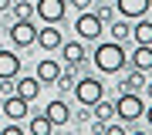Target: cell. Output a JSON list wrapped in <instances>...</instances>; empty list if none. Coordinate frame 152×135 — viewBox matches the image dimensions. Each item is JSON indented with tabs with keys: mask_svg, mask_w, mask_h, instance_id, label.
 <instances>
[{
	"mask_svg": "<svg viewBox=\"0 0 152 135\" xmlns=\"http://www.w3.org/2000/svg\"><path fill=\"white\" fill-rule=\"evenodd\" d=\"M91 61H95V68L102 71V74H118V71L129 64L122 41H105V44H98L95 54H91Z\"/></svg>",
	"mask_w": 152,
	"mask_h": 135,
	"instance_id": "1",
	"label": "cell"
},
{
	"mask_svg": "<svg viewBox=\"0 0 152 135\" xmlns=\"http://www.w3.org/2000/svg\"><path fill=\"white\" fill-rule=\"evenodd\" d=\"M105 95V81L102 78H95V74H85L81 81H75V98L81 101L85 108H91L98 98Z\"/></svg>",
	"mask_w": 152,
	"mask_h": 135,
	"instance_id": "2",
	"label": "cell"
},
{
	"mask_svg": "<svg viewBox=\"0 0 152 135\" xmlns=\"http://www.w3.org/2000/svg\"><path fill=\"white\" fill-rule=\"evenodd\" d=\"M142 108H145V101H142L135 91H118V98H115V115H118L122 122L142 118Z\"/></svg>",
	"mask_w": 152,
	"mask_h": 135,
	"instance_id": "3",
	"label": "cell"
},
{
	"mask_svg": "<svg viewBox=\"0 0 152 135\" xmlns=\"http://www.w3.org/2000/svg\"><path fill=\"white\" fill-rule=\"evenodd\" d=\"M34 37H37V24L31 17H14V24H10V44L14 47H31Z\"/></svg>",
	"mask_w": 152,
	"mask_h": 135,
	"instance_id": "4",
	"label": "cell"
},
{
	"mask_svg": "<svg viewBox=\"0 0 152 135\" xmlns=\"http://www.w3.org/2000/svg\"><path fill=\"white\" fill-rule=\"evenodd\" d=\"M34 14L44 24H61L64 14H68V0H37L34 4Z\"/></svg>",
	"mask_w": 152,
	"mask_h": 135,
	"instance_id": "5",
	"label": "cell"
},
{
	"mask_svg": "<svg viewBox=\"0 0 152 135\" xmlns=\"http://www.w3.org/2000/svg\"><path fill=\"white\" fill-rule=\"evenodd\" d=\"M75 31H78V37H81V41H98V37H102V20H98V14L81 10V14H78V20H75Z\"/></svg>",
	"mask_w": 152,
	"mask_h": 135,
	"instance_id": "6",
	"label": "cell"
},
{
	"mask_svg": "<svg viewBox=\"0 0 152 135\" xmlns=\"http://www.w3.org/2000/svg\"><path fill=\"white\" fill-rule=\"evenodd\" d=\"M152 7V0H115V14L132 20V17H145Z\"/></svg>",
	"mask_w": 152,
	"mask_h": 135,
	"instance_id": "7",
	"label": "cell"
},
{
	"mask_svg": "<svg viewBox=\"0 0 152 135\" xmlns=\"http://www.w3.org/2000/svg\"><path fill=\"white\" fill-rule=\"evenodd\" d=\"M14 95H20L24 101H37V95H41V81H37V74L14 78Z\"/></svg>",
	"mask_w": 152,
	"mask_h": 135,
	"instance_id": "8",
	"label": "cell"
},
{
	"mask_svg": "<svg viewBox=\"0 0 152 135\" xmlns=\"http://www.w3.org/2000/svg\"><path fill=\"white\" fill-rule=\"evenodd\" d=\"M34 44H37V47H44V51H58V47H61V31H58V24H44V27H37Z\"/></svg>",
	"mask_w": 152,
	"mask_h": 135,
	"instance_id": "9",
	"label": "cell"
},
{
	"mask_svg": "<svg viewBox=\"0 0 152 135\" xmlns=\"http://www.w3.org/2000/svg\"><path fill=\"white\" fill-rule=\"evenodd\" d=\"M0 112H4L7 118L20 122L24 115H27V101H24L20 95H4V98H0Z\"/></svg>",
	"mask_w": 152,
	"mask_h": 135,
	"instance_id": "10",
	"label": "cell"
},
{
	"mask_svg": "<svg viewBox=\"0 0 152 135\" xmlns=\"http://www.w3.org/2000/svg\"><path fill=\"white\" fill-rule=\"evenodd\" d=\"M44 115L51 118V125H68V118H71V108H68V101H61V98H54L48 108H44Z\"/></svg>",
	"mask_w": 152,
	"mask_h": 135,
	"instance_id": "11",
	"label": "cell"
},
{
	"mask_svg": "<svg viewBox=\"0 0 152 135\" xmlns=\"http://www.w3.org/2000/svg\"><path fill=\"white\" fill-rule=\"evenodd\" d=\"M20 74V54H10V51H0V81L4 78H17Z\"/></svg>",
	"mask_w": 152,
	"mask_h": 135,
	"instance_id": "12",
	"label": "cell"
},
{
	"mask_svg": "<svg viewBox=\"0 0 152 135\" xmlns=\"http://www.w3.org/2000/svg\"><path fill=\"white\" fill-rule=\"evenodd\" d=\"M132 68H135V71H152V44H139V47H135Z\"/></svg>",
	"mask_w": 152,
	"mask_h": 135,
	"instance_id": "13",
	"label": "cell"
},
{
	"mask_svg": "<svg viewBox=\"0 0 152 135\" xmlns=\"http://www.w3.org/2000/svg\"><path fill=\"white\" fill-rule=\"evenodd\" d=\"M58 74H61V64H58L54 58H44V61H37V81H41V85H44V81H54Z\"/></svg>",
	"mask_w": 152,
	"mask_h": 135,
	"instance_id": "14",
	"label": "cell"
},
{
	"mask_svg": "<svg viewBox=\"0 0 152 135\" xmlns=\"http://www.w3.org/2000/svg\"><path fill=\"white\" fill-rule=\"evenodd\" d=\"M61 47H64V64H85V47L78 41H61Z\"/></svg>",
	"mask_w": 152,
	"mask_h": 135,
	"instance_id": "15",
	"label": "cell"
},
{
	"mask_svg": "<svg viewBox=\"0 0 152 135\" xmlns=\"http://www.w3.org/2000/svg\"><path fill=\"white\" fill-rule=\"evenodd\" d=\"M91 112H95V118L98 122H108V118H115V101H108V98H98V101L91 105Z\"/></svg>",
	"mask_w": 152,
	"mask_h": 135,
	"instance_id": "16",
	"label": "cell"
},
{
	"mask_svg": "<svg viewBox=\"0 0 152 135\" xmlns=\"http://www.w3.org/2000/svg\"><path fill=\"white\" fill-rule=\"evenodd\" d=\"M132 37H135V44H152V20L142 17L139 24H132Z\"/></svg>",
	"mask_w": 152,
	"mask_h": 135,
	"instance_id": "17",
	"label": "cell"
},
{
	"mask_svg": "<svg viewBox=\"0 0 152 135\" xmlns=\"http://www.w3.org/2000/svg\"><path fill=\"white\" fill-rule=\"evenodd\" d=\"M51 132H54V125H51V118L44 112L31 118V135H51Z\"/></svg>",
	"mask_w": 152,
	"mask_h": 135,
	"instance_id": "18",
	"label": "cell"
},
{
	"mask_svg": "<svg viewBox=\"0 0 152 135\" xmlns=\"http://www.w3.org/2000/svg\"><path fill=\"white\" fill-rule=\"evenodd\" d=\"M108 31H112V41H125V37H132V24H125V17H122V20L115 17V20L108 24Z\"/></svg>",
	"mask_w": 152,
	"mask_h": 135,
	"instance_id": "19",
	"label": "cell"
},
{
	"mask_svg": "<svg viewBox=\"0 0 152 135\" xmlns=\"http://www.w3.org/2000/svg\"><path fill=\"white\" fill-rule=\"evenodd\" d=\"M142 85H145V71H132V74H125V81H122V91H139Z\"/></svg>",
	"mask_w": 152,
	"mask_h": 135,
	"instance_id": "20",
	"label": "cell"
},
{
	"mask_svg": "<svg viewBox=\"0 0 152 135\" xmlns=\"http://www.w3.org/2000/svg\"><path fill=\"white\" fill-rule=\"evenodd\" d=\"M10 10H14V17H34V4L31 0H14Z\"/></svg>",
	"mask_w": 152,
	"mask_h": 135,
	"instance_id": "21",
	"label": "cell"
},
{
	"mask_svg": "<svg viewBox=\"0 0 152 135\" xmlns=\"http://www.w3.org/2000/svg\"><path fill=\"white\" fill-rule=\"evenodd\" d=\"M98 20H102V24H112L115 20V17H118V14H115V7H108V0H102V7H98Z\"/></svg>",
	"mask_w": 152,
	"mask_h": 135,
	"instance_id": "22",
	"label": "cell"
},
{
	"mask_svg": "<svg viewBox=\"0 0 152 135\" xmlns=\"http://www.w3.org/2000/svg\"><path fill=\"white\" fill-rule=\"evenodd\" d=\"M71 7H75V10H88V7H91V0H68Z\"/></svg>",
	"mask_w": 152,
	"mask_h": 135,
	"instance_id": "23",
	"label": "cell"
},
{
	"mask_svg": "<svg viewBox=\"0 0 152 135\" xmlns=\"http://www.w3.org/2000/svg\"><path fill=\"white\" fill-rule=\"evenodd\" d=\"M4 135H20V125H17V122H10V125L4 128Z\"/></svg>",
	"mask_w": 152,
	"mask_h": 135,
	"instance_id": "24",
	"label": "cell"
},
{
	"mask_svg": "<svg viewBox=\"0 0 152 135\" xmlns=\"http://www.w3.org/2000/svg\"><path fill=\"white\" fill-rule=\"evenodd\" d=\"M10 4H14V0H0V14H4V10H10Z\"/></svg>",
	"mask_w": 152,
	"mask_h": 135,
	"instance_id": "25",
	"label": "cell"
},
{
	"mask_svg": "<svg viewBox=\"0 0 152 135\" xmlns=\"http://www.w3.org/2000/svg\"><path fill=\"white\" fill-rule=\"evenodd\" d=\"M142 112H145V122L152 125V105H149V108H142Z\"/></svg>",
	"mask_w": 152,
	"mask_h": 135,
	"instance_id": "26",
	"label": "cell"
},
{
	"mask_svg": "<svg viewBox=\"0 0 152 135\" xmlns=\"http://www.w3.org/2000/svg\"><path fill=\"white\" fill-rule=\"evenodd\" d=\"M142 88H145V95L152 98V81H145V85H142Z\"/></svg>",
	"mask_w": 152,
	"mask_h": 135,
	"instance_id": "27",
	"label": "cell"
},
{
	"mask_svg": "<svg viewBox=\"0 0 152 135\" xmlns=\"http://www.w3.org/2000/svg\"><path fill=\"white\" fill-rule=\"evenodd\" d=\"M0 98H4V95H0Z\"/></svg>",
	"mask_w": 152,
	"mask_h": 135,
	"instance_id": "28",
	"label": "cell"
}]
</instances>
